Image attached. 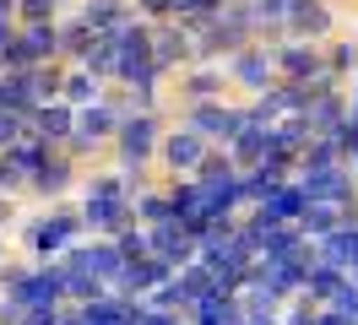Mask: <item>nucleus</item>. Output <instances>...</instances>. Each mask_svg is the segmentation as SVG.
I'll use <instances>...</instances> for the list:
<instances>
[{
    "instance_id": "obj_10",
    "label": "nucleus",
    "mask_w": 358,
    "mask_h": 325,
    "mask_svg": "<svg viewBox=\"0 0 358 325\" xmlns=\"http://www.w3.org/2000/svg\"><path fill=\"white\" fill-rule=\"evenodd\" d=\"M60 98H66L71 108L98 103V76H92V71H71V76H60Z\"/></svg>"
},
{
    "instance_id": "obj_13",
    "label": "nucleus",
    "mask_w": 358,
    "mask_h": 325,
    "mask_svg": "<svg viewBox=\"0 0 358 325\" xmlns=\"http://www.w3.org/2000/svg\"><path fill=\"white\" fill-rule=\"evenodd\" d=\"M17 6H22L27 27H49L55 22V0H17Z\"/></svg>"
},
{
    "instance_id": "obj_1",
    "label": "nucleus",
    "mask_w": 358,
    "mask_h": 325,
    "mask_svg": "<svg viewBox=\"0 0 358 325\" xmlns=\"http://www.w3.org/2000/svg\"><path fill=\"white\" fill-rule=\"evenodd\" d=\"M206 141L196 136V130H169L163 141H157V157H163V168H174V173H196L206 163Z\"/></svg>"
},
{
    "instance_id": "obj_7",
    "label": "nucleus",
    "mask_w": 358,
    "mask_h": 325,
    "mask_svg": "<svg viewBox=\"0 0 358 325\" xmlns=\"http://www.w3.org/2000/svg\"><path fill=\"white\" fill-rule=\"evenodd\" d=\"M76 217H44V222H33V250L38 255H55V250H66L71 238H76Z\"/></svg>"
},
{
    "instance_id": "obj_14",
    "label": "nucleus",
    "mask_w": 358,
    "mask_h": 325,
    "mask_svg": "<svg viewBox=\"0 0 358 325\" xmlns=\"http://www.w3.org/2000/svg\"><path fill=\"white\" fill-rule=\"evenodd\" d=\"M136 6H141L147 17H169V11H174V0H136Z\"/></svg>"
},
{
    "instance_id": "obj_6",
    "label": "nucleus",
    "mask_w": 358,
    "mask_h": 325,
    "mask_svg": "<svg viewBox=\"0 0 358 325\" xmlns=\"http://www.w3.org/2000/svg\"><path fill=\"white\" fill-rule=\"evenodd\" d=\"M271 65H277L282 76H293V82H304V76H320V71H326V60H320L315 43H293V49H282V55H271Z\"/></svg>"
},
{
    "instance_id": "obj_3",
    "label": "nucleus",
    "mask_w": 358,
    "mask_h": 325,
    "mask_svg": "<svg viewBox=\"0 0 358 325\" xmlns=\"http://www.w3.org/2000/svg\"><path fill=\"white\" fill-rule=\"evenodd\" d=\"M125 217H131V201H125V195H87V206H82V222H92L98 233H120Z\"/></svg>"
},
{
    "instance_id": "obj_11",
    "label": "nucleus",
    "mask_w": 358,
    "mask_h": 325,
    "mask_svg": "<svg viewBox=\"0 0 358 325\" xmlns=\"http://www.w3.org/2000/svg\"><path fill=\"white\" fill-rule=\"evenodd\" d=\"M33 125H38V136H55V141H60V136H71V125H76V108L71 103H55V108H38V114H33Z\"/></svg>"
},
{
    "instance_id": "obj_15",
    "label": "nucleus",
    "mask_w": 358,
    "mask_h": 325,
    "mask_svg": "<svg viewBox=\"0 0 358 325\" xmlns=\"http://www.w3.org/2000/svg\"><path fill=\"white\" fill-rule=\"evenodd\" d=\"M315 325H342V320H336V315H326V320H315Z\"/></svg>"
},
{
    "instance_id": "obj_12",
    "label": "nucleus",
    "mask_w": 358,
    "mask_h": 325,
    "mask_svg": "<svg viewBox=\"0 0 358 325\" xmlns=\"http://www.w3.org/2000/svg\"><path fill=\"white\" fill-rule=\"evenodd\" d=\"M22 179H27V168H22V157H17V147H6V152H0V195L22 190Z\"/></svg>"
},
{
    "instance_id": "obj_8",
    "label": "nucleus",
    "mask_w": 358,
    "mask_h": 325,
    "mask_svg": "<svg viewBox=\"0 0 358 325\" xmlns=\"http://www.w3.org/2000/svg\"><path fill=\"white\" fill-rule=\"evenodd\" d=\"M228 71H234V82H245V87H255V92H266V82H271V71H277V65H271V55H261V49H239Z\"/></svg>"
},
{
    "instance_id": "obj_2",
    "label": "nucleus",
    "mask_w": 358,
    "mask_h": 325,
    "mask_svg": "<svg viewBox=\"0 0 358 325\" xmlns=\"http://www.w3.org/2000/svg\"><path fill=\"white\" fill-rule=\"evenodd\" d=\"M114 136H120V157H125V163H141V157L157 152V125L147 120V114H141V120H120Z\"/></svg>"
},
{
    "instance_id": "obj_9",
    "label": "nucleus",
    "mask_w": 358,
    "mask_h": 325,
    "mask_svg": "<svg viewBox=\"0 0 358 325\" xmlns=\"http://www.w3.org/2000/svg\"><path fill=\"white\" fill-rule=\"evenodd\" d=\"M120 282L136 287V293H147V287H163V282H169V266H163V260H131V266L120 271Z\"/></svg>"
},
{
    "instance_id": "obj_4",
    "label": "nucleus",
    "mask_w": 358,
    "mask_h": 325,
    "mask_svg": "<svg viewBox=\"0 0 358 325\" xmlns=\"http://www.w3.org/2000/svg\"><path fill=\"white\" fill-rule=\"evenodd\" d=\"M293 33H304V38H320V33H331V6L326 0H288V17H282Z\"/></svg>"
},
{
    "instance_id": "obj_5",
    "label": "nucleus",
    "mask_w": 358,
    "mask_h": 325,
    "mask_svg": "<svg viewBox=\"0 0 358 325\" xmlns=\"http://www.w3.org/2000/svg\"><path fill=\"white\" fill-rule=\"evenodd\" d=\"M114 130H120L114 108H109V103H87V108H76V125H71V136H76L82 147H92V141H103V136H114Z\"/></svg>"
}]
</instances>
